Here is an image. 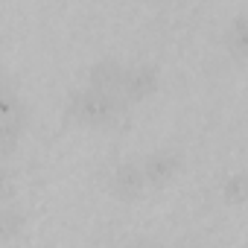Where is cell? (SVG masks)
I'll use <instances>...</instances> for the list:
<instances>
[{
	"label": "cell",
	"instance_id": "obj_1",
	"mask_svg": "<svg viewBox=\"0 0 248 248\" xmlns=\"http://www.w3.org/2000/svg\"><path fill=\"white\" fill-rule=\"evenodd\" d=\"M67 111L76 120H85V123H105L114 114V96L102 93V91H96L91 85L88 88H76V91H70Z\"/></svg>",
	"mask_w": 248,
	"mask_h": 248
},
{
	"label": "cell",
	"instance_id": "obj_2",
	"mask_svg": "<svg viewBox=\"0 0 248 248\" xmlns=\"http://www.w3.org/2000/svg\"><path fill=\"white\" fill-rule=\"evenodd\" d=\"M27 126V105L12 91L0 96V149H12Z\"/></svg>",
	"mask_w": 248,
	"mask_h": 248
},
{
	"label": "cell",
	"instance_id": "obj_3",
	"mask_svg": "<svg viewBox=\"0 0 248 248\" xmlns=\"http://www.w3.org/2000/svg\"><path fill=\"white\" fill-rule=\"evenodd\" d=\"M120 88L126 91L129 96H149L155 88H158V67L155 64H146V62H138V64H129L123 67V82Z\"/></svg>",
	"mask_w": 248,
	"mask_h": 248
},
{
	"label": "cell",
	"instance_id": "obj_4",
	"mask_svg": "<svg viewBox=\"0 0 248 248\" xmlns=\"http://www.w3.org/2000/svg\"><path fill=\"white\" fill-rule=\"evenodd\" d=\"M178 167H181V158H178L172 149H158V152L146 155V161L140 164L143 178H146V181H155V184L170 181V178L178 172Z\"/></svg>",
	"mask_w": 248,
	"mask_h": 248
},
{
	"label": "cell",
	"instance_id": "obj_5",
	"mask_svg": "<svg viewBox=\"0 0 248 248\" xmlns=\"http://www.w3.org/2000/svg\"><path fill=\"white\" fill-rule=\"evenodd\" d=\"M143 184H146L143 170H140V164H132V161L120 164V167L114 170V175H111V190H114L117 196H123V199H135V196H140Z\"/></svg>",
	"mask_w": 248,
	"mask_h": 248
},
{
	"label": "cell",
	"instance_id": "obj_6",
	"mask_svg": "<svg viewBox=\"0 0 248 248\" xmlns=\"http://www.w3.org/2000/svg\"><path fill=\"white\" fill-rule=\"evenodd\" d=\"M88 79H91V88H96V91L114 96V91H117L120 82H123V64H120L117 59H99V62L91 64Z\"/></svg>",
	"mask_w": 248,
	"mask_h": 248
},
{
	"label": "cell",
	"instance_id": "obj_7",
	"mask_svg": "<svg viewBox=\"0 0 248 248\" xmlns=\"http://www.w3.org/2000/svg\"><path fill=\"white\" fill-rule=\"evenodd\" d=\"M225 44H228V50L233 53V56H245V44H248V35H245V12H239L231 24H228V30H225Z\"/></svg>",
	"mask_w": 248,
	"mask_h": 248
},
{
	"label": "cell",
	"instance_id": "obj_8",
	"mask_svg": "<svg viewBox=\"0 0 248 248\" xmlns=\"http://www.w3.org/2000/svg\"><path fill=\"white\" fill-rule=\"evenodd\" d=\"M21 213L18 210H12V207H0V242L3 239H9V236H15L18 231H21Z\"/></svg>",
	"mask_w": 248,
	"mask_h": 248
},
{
	"label": "cell",
	"instance_id": "obj_9",
	"mask_svg": "<svg viewBox=\"0 0 248 248\" xmlns=\"http://www.w3.org/2000/svg\"><path fill=\"white\" fill-rule=\"evenodd\" d=\"M225 196H231L233 202L242 199V172H236V175H231V178L225 181Z\"/></svg>",
	"mask_w": 248,
	"mask_h": 248
},
{
	"label": "cell",
	"instance_id": "obj_10",
	"mask_svg": "<svg viewBox=\"0 0 248 248\" xmlns=\"http://www.w3.org/2000/svg\"><path fill=\"white\" fill-rule=\"evenodd\" d=\"M9 190H12V175H9V170L0 167V199H6Z\"/></svg>",
	"mask_w": 248,
	"mask_h": 248
},
{
	"label": "cell",
	"instance_id": "obj_11",
	"mask_svg": "<svg viewBox=\"0 0 248 248\" xmlns=\"http://www.w3.org/2000/svg\"><path fill=\"white\" fill-rule=\"evenodd\" d=\"M12 91H15V88H12V79L0 70V96H6V93H12Z\"/></svg>",
	"mask_w": 248,
	"mask_h": 248
},
{
	"label": "cell",
	"instance_id": "obj_12",
	"mask_svg": "<svg viewBox=\"0 0 248 248\" xmlns=\"http://www.w3.org/2000/svg\"><path fill=\"white\" fill-rule=\"evenodd\" d=\"M135 248H164V245L161 242H138Z\"/></svg>",
	"mask_w": 248,
	"mask_h": 248
}]
</instances>
